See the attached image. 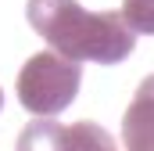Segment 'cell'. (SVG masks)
Wrapping results in <instances>:
<instances>
[{"instance_id":"2","label":"cell","mask_w":154,"mask_h":151,"mask_svg":"<svg viewBox=\"0 0 154 151\" xmlns=\"http://www.w3.org/2000/svg\"><path fill=\"white\" fill-rule=\"evenodd\" d=\"M82 65L72 58H61L57 50H39L32 54L22 72H18V101L32 115H57L65 112L79 94Z\"/></svg>"},{"instance_id":"3","label":"cell","mask_w":154,"mask_h":151,"mask_svg":"<svg viewBox=\"0 0 154 151\" xmlns=\"http://www.w3.org/2000/svg\"><path fill=\"white\" fill-rule=\"evenodd\" d=\"M125 151H154V76H147L122 115Z\"/></svg>"},{"instance_id":"1","label":"cell","mask_w":154,"mask_h":151,"mask_svg":"<svg viewBox=\"0 0 154 151\" xmlns=\"http://www.w3.org/2000/svg\"><path fill=\"white\" fill-rule=\"evenodd\" d=\"M29 25L72 61L118 65L133 54L136 33L125 25L122 11H86L79 0H29Z\"/></svg>"},{"instance_id":"5","label":"cell","mask_w":154,"mask_h":151,"mask_svg":"<svg viewBox=\"0 0 154 151\" xmlns=\"http://www.w3.org/2000/svg\"><path fill=\"white\" fill-rule=\"evenodd\" d=\"M68 140H72V151H118L115 137L100 122H86V119L68 126Z\"/></svg>"},{"instance_id":"7","label":"cell","mask_w":154,"mask_h":151,"mask_svg":"<svg viewBox=\"0 0 154 151\" xmlns=\"http://www.w3.org/2000/svg\"><path fill=\"white\" fill-rule=\"evenodd\" d=\"M0 108H4V90H0Z\"/></svg>"},{"instance_id":"4","label":"cell","mask_w":154,"mask_h":151,"mask_svg":"<svg viewBox=\"0 0 154 151\" xmlns=\"http://www.w3.org/2000/svg\"><path fill=\"white\" fill-rule=\"evenodd\" d=\"M14 151H72L68 126H61L54 119H32L18 133V148Z\"/></svg>"},{"instance_id":"6","label":"cell","mask_w":154,"mask_h":151,"mask_svg":"<svg viewBox=\"0 0 154 151\" xmlns=\"http://www.w3.org/2000/svg\"><path fill=\"white\" fill-rule=\"evenodd\" d=\"M122 18L133 33L154 36V0H122Z\"/></svg>"}]
</instances>
